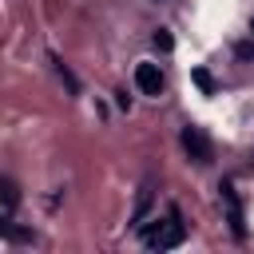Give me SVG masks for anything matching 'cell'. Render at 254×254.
Segmentation results:
<instances>
[{
	"instance_id": "8992f818",
	"label": "cell",
	"mask_w": 254,
	"mask_h": 254,
	"mask_svg": "<svg viewBox=\"0 0 254 254\" xmlns=\"http://www.w3.org/2000/svg\"><path fill=\"white\" fill-rule=\"evenodd\" d=\"M147 206H151V190H139V202H135V214H131V222H143Z\"/></svg>"
},
{
	"instance_id": "7a4b0ae2",
	"label": "cell",
	"mask_w": 254,
	"mask_h": 254,
	"mask_svg": "<svg viewBox=\"0 0 254 254\" xmlns=\"http://www.w3.org/2000/svg\"><path fill=\"white\" fill-rule=\"evenodd\" d=\"M135 87L143 95H163V71H159V64H135Z\"/></svg>"
},
{
	"instance_id": "6da1fadb",
	"label": "cell",
	"mask_w": 254,
	"mask_h": 254,
	"mask_svg": "<svg viewBox=\"0 0 254 254\" xmlns=\"http://www.w3.org/2000/svg\"><path fill=\"white\" fill-rule=\"evenodd\" d=\"M183 222H179V214H171V222H159V226H151V230H143V242L151 246V250H175L179 242H183Z\"/></svg>"
},
{
	"instance_id": "30bf717a",
	"label": "cell",
	"mask_w": 254,
	"mask_h": 254,
	"mask_svg": "<svg viewBox=\"0 0 254 254\" xmlns=\"http://www.w3.org/2000/svg\"><path fill=\"white\" fill-rule=\"evenodd\" d=\"M115 107H119V111H131V95H127V91H115Z\"/></svg>"
},
{
	"instance_id": "ba28073f",
	"label": "cell",
	"mask_w": 254,
	"mask_h": 254,
	"mask_svg": "<svg viewBox=\"0 0 254 254\" xmlns=\"http://www.w3.org/2000/svg\"><path fill=\"white\" fill-rule=\"evenodd\" d=\"M155 48H159V52H171V48H175V36H171L167 28H159V32H155Z\"/></svg>"
},
{
	"instance_id": "3957f363",
	"label": "cell",
	"mask_w": 254,
	"mask_h": 254,
	"mask_svg": "<svg viewBox=\"0 0 254 254\" xmlns=\"http://www.w3.org/2000/svg\"><path fill=\"white\" fill-rule=\"evenodd\" d=\"M183 147L194 163H210V139L198 131V127H183Z\"/></svg>"
},
{
	"instance_id": "277c9868",
	"label": "cell",
	"mask_w": 254,
	"mask_h": 254,
	"mask_svg": "<svg viewBox=\"0 0 254 254\" xmlns=\"http://www.w3.org/2000/svg\"><path fill=\"white\" fill-rule=\"evenodd\" d=\"M218 190H222V202H226V218H230V230H234V238H242V234H246V222H242V206H238V194H234V187H230V183H222Z\"/></svg>"
},
{
	"instance_id": "8fae6325",
	"label": "cell",
	"mask_w": 254,
	"mask_h": 254,
	"mask_svg": "<svg viewBox=\"0 0 254 254\" xmlns=\"http://www.w3.org/2000/svg\"><path fill=\"white\" fill-rule=\"evenodd\" d=\"M250 32H254V20H250Z\"/></svg>"
},
{
	"instance_id": "5b68a950",
	"label": "cell",
	"mask_w": 254,
	"mask_h": 254,
	"mask_svg": "<svg viewBox=\"0 0 254 254\" xmlns=\"http://www.w3.org/2000/svg\"><path fill=\"white\" fill-rule=\"evenodd\" d=\"M190 79H194V87H198L202 95H214V75H210L206 67H194V71H190Z\"/></svg>"
},
{
	"instance_id": "52a82bcc",
	"label": "cell",
	"mask_w": 254,
	"mask_h": 254,
	"mask_svg": "<svg viewBox=\"0 0 254 254\" xmlns=\"http://www.w3.org/2000/svg\"><path fill=\"white\" fill-rule=\"evenodd\" d=\"M234 56H238L242 64H250V60H254V40H238V44H234Z\"/></svg>"
},
{
	"instance_id": "9c48e42d",
	"label": "cell",
	"mask_w": 254,
	"mask_h": 254,
	"mask_svg": "<svg viewBox=\"0 0 254 254\" xmlns=\"http://www.w3.org/2000/svg\"><path fill=\"white\" fill-rule=\"evenodd\" d=\"M60 75H64V83H67V87H71V91H79V79H75V75H71V71H67V67H64V64H60Z\"/></svg>"
}]
</instances>
